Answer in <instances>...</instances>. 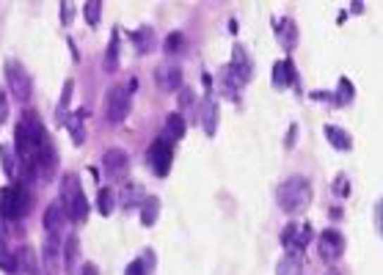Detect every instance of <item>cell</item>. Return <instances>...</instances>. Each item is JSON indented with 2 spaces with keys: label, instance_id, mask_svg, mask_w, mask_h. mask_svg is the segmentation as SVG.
Returning <instances> with one entry per match:
<instances>
[{
  "label": "cell",
  "instance_id": "7",
  "mask_svg": "<svg viewBox=\"0 0 383 275\" xmlns=\"http://www.w3.org/2000/svg\"><path fill=\"white\" fill-rule=\"evenodd\" d=\"M315 240V229H312V223H287L284 229H282V245L287 248V250H298V253H303L306 250V245Z\"/></svg>",
  "mask_w": 383,
  "mask_h": 275
},
{
  "label": "cell",
  "instance_id": "21",
  "mask_svg": "<svg viewBox=\"0 0 383 275\" xmlns=\"http://www.w3.org/2000/svg\"><path fill=\"white\" fill-rule=\"evenodd\" d=\"M218 86H221V94H224V96H232V99H234V96H237V89L243 86V80H240V77L232 72V66L226 63L224 69L218 72Z\"/></svg>",
  "mask_w": 383,
  "mask_h": 275
},
{
  "label": "cell",
  "instance_id": "11",
  "mask_svg": "<svg viewBox=\"0 0 383 275\" xmlns=\"http://www.w3.org/2000/svg\"><path fill=\"white\" fill-rule=\"evenodd\" d=\"M155 83H158L160 91L171 94V91H180L182 89V66L180 63H160L155 69Z\"/></svg>",
  "mask_w": 383,
  "mask_h": 275
},
{
  "label": "cell",
  "instance_id": "18",
  "mask_svg": "<svg viewBox=\"0 0 383 275\" xmlns=\"http://www.w3.org/2000/svg\"><path fill=\"white\" fill-rule=\"evenodd\" d=\"M279 44L292 53L295 47H298V25H295V20L292 17H284L282 23H279Z\"/></svg>",
  "mask_w": 383,
  "mask_h": 275
},
{
  "label": "cell",
  "instance_id": "12",
  "mask_svg": "<svg viewBox=\"0 0 383 275\" xmlns=\"http://www.w3.org/2000/svg\"><path fill=\"white\" fill-rule=\"evenodd\" d=\"M229 66H232V72H234V75L243 80V86L251 80V75H254V61H251L249 50H246L240 41L232 47V63H229Z\"/></svg>",
  "mask_w": 383,
  "mask_h": 275
},
{
  "label": "cell",
  "instance_id": "34",
  "mask_svg": "<svg viewBox=\"0 0 383 275\" xmlns=\"http://www.w3.org/2000/svg\"><path fill=\"white\" fill-rule=\"evenodd\" d=\"M0 270H6V273H17L20 267H17V256L14 253H8V250H0Z\"/></svg>",
  "mask_w": 383,
  "mask_h": 275
},
{
  "label": "cell",
  "instance_id": "36",
  "mask_svg": "<svg viewBox=\"0 0 383 275\" xmlns=\"http://www.w3.org/2000/svg\"><path fill=\"white\" fill-rule=\"evenodd\" d=\"M72 20H75V3H61V23L72 25Z\"/></svg>",
  "mask_w": 383,
  "mask_h": 275
},
{
  "label": "cell",
  "instance_id": "24",
  "mask_svg": "<svg viewBox=\"0 0 383 275\" xmlns=\"http://www.w3.org/2000/svg\"><path fill=\"white\" fill-rule=\"evenodd\" d=\"M160 217V198L158 196H146L144 201H141V223L146 226V229H152L155 223H158Z\"/></svg>",
  "mask_w": 383,
  "mask_h": 275
},
{
  "label": "cell",
  "instance_id": "37",
  "mask_svg": "<svg viewBox=\"0 0 383 275\" xmlns=\"http://www.w3.org/2000/svg\"><path fill=\"white\" fill-rule=\"evenodd\" d=\"M0 160H3V168H6V174H8V177H14V160L8 157L6 146H0Z\"/></svg>",
  "mask_w": 383,
  "mask_h": 275
},
{
  "label": "cell",
  "instance_id": "8",
  "mask_svg": "<svg viewBox=\"0 0 383 275\" xmlns=\"http://www.w3.org/2000/svg\"><path fill=\"white\" fill-rule=\"evenodd\" d=\"M318 248L325 262H337L345 253V234L339 229H325V231H320Z\"/></svg>",
  "mask_w": 383,
  "mask_h": 275
},
{
  "label": "cell",
  "instance_id": "40",
  "mask_svg": "<svg viewBox=\"0 0 383 275\" xmlns=\"http://www.w3.org/2000/svg\"><path fill=\"white\" fill-rule=\"evenodd\" d=\"M295 138H298V127L292 124V127H289V135L284 138V146H287V149H292V146H295Z\"/></svg>",
  "mask_w": 383,
  "mask_h": 275
},
{
  "label": "cell",
  "instance_id": "38",
  "mask_svg": "<svg viewBox=\"0 0 383 275\" xmlns=\"http://www.w3.org/2000/svg\"><path fill=\"white\" fill-rule=\"evenodd\" d=\"M8 119V96H6V91L0 89V124Z\"/></svg>",
  "mask_w": 383,
  "mask_h": 275
},
{
  "label": "cell",
  "instance_id": "9",
  "mask_svg": "<svg viewBox=\"0 0 383 275\" xmlns=\"http://www.w3.org/2000/svg\"><path fill=\"white\" fill-rule=\"evenodd\" d=\"M218 102H215V96L213 94H207V96H201L199 102H196V119L199 124L204 127V132L213 138L215 135V129H218Z\"/></svg>",
  "mask_w": 383,
  "mask_h": 275
},
{
  "label": "cell",
  "instance_id": "32",
  "mask_svg": "<svg viewBox=\"0 0 383 275\" xmlns=\"http://www.w3.org/2000/svg\"><path fill=\"white\" fill-rule=\"evenodd\" d=\"M185 47V36L180 31L168 33V39H165V56H174V53H180Z\"/></svg>",
  "mask_w": 383,
  "mask_h": 275
},
{
  "label": "cell",
  "instance_id": "1",
  "mask_svg": "<svg viewBox=\"0 0 383 275\" xmlns=\"http://www.w3.org/2000/svg\"><path fill=\"white\" fill-rule=\"evenodd\" d=\"M44 124L39 119V113H33V110H25L23 116H20V122L14 127V146H17V157L23 160V162H31L36 152H39V146L44 143Z\"/></svg>",
  "mask_w": 383,
  "mask_h": 275
},
{
  "label": "cell",
  "instance_id": "35",
  "mask_svg": "<svg viewBox=\"0 0 383 275\" xmlns=\"http://www.w3.org/2000/svg\"><path fill=\"white\" fill-rule=\"evenodd\" d=\"M196 105V94L191 89H180V110H191Z\"/></svg>",
  "mask_w": 383,
  "mask_h": 275
},
{
  "label": "cell",
  "instance_id": "2",
  "mask_svg": "<svg viewBox=\"0 0 383 275\" xmlns=\"http://www.w3.org/2000/svg\"><path fill=\"white\" fill-rule=\"evenodd\" d=\"M312 198H315V193H312V182L306 177H287L276 187V204L284 215H303L309 210Z\"/></svg>",
  "mask_w": 383,
  "mask_h": 275
},
{
  "label": "cell",
  "instance_id": "33",
  "mask_svg": "<svg viewBox=\"0 0 383 275\" xmlns=\"http://www.w3.org/2000/svg\"><path fill=\"white\" fill-rule=\"evenodd\" d=\"M72 91H75V80H66L64 91H61V102H58V119H64V110L72 102Z\"/></svg>",
  "mask_w": 383,
  "mask_h": 275
},
{
  "label": "cell",
  "instance_id": "4",
  "mask_svg": "<svg viewBox=\"0 0 383 275\" xmlns=\"http://www.w3.org/2000/svg\"><path fill=\"white\" fill-rule=\"evenodd\" d=\"M6 83H8V91L14 94L20 102H31L33 80L28 75V69L20 61H6Z\"/></svg>",
  "mask_w": 383,
  "mask_h": 275
},
{
  "label": "cell",
  "instance_id": "31",
  "mask_svg": "<svg viewBox=\"0 0 383 275\" xmlns=\"http://www.w3.org/2000/svg\"><path fill=\"white\" fill-rule=\"evenodd\" d=\"M83 17H86V23H89L92 28H96V25H99V17H102V3H99V0L86 3V6H83Z\"/></svg>",
  "mask_w": 383,
  "mask_h": 275
},
{
  "label": "cell",
  "instance_id": "10",
  "mask_svg": "<svg viewBox=\"0 0 383 275\" xmlns=\"http://www.w3.org/2000/svg\"><path fill=\"white\" fill-rule=\"evenodd\" d=\"M102 171L111 179H125L130 171V154L125 149H119V146L108 149V152L102 154Z\"/></svg>",
  "mask_w": 383,
  "mask_h": 275
},
{
  "label": "cell",
  "instance_id": "22",
  "mask_svg": "<svg viewBox=\"0 0 383 275\" xmlns=\"http://www.w3.org/2000/svg\"><path fill=\"white\" fill-rule=\"evenodd\" d=\"M130 39H132V44H135V50H138L141 56H149V53L155 50V31H152L149 25L138 28V31L132 33Z\"/></svg>",
  "mask_w": 383,
  "mask_h": 275
},
{
  "label": "cell",
  "instance_id": "30",
  "mask_svg": "<svg viewBox=\"0 0 383 275\" xmlns=\"http://www.w3.org/2000/svg\"><path fill=\"white\" fill-rule=\"evenodd\" d=\"M141 193H144V190H141V184H127V187H125V196H122V207H125V210H130L132 204L144 201L146 196H141Z\"/></svg>",
  "mask_w": 383,
  "mask_h": 275
},
{
  "label": "cell",
  "instance_id": "42",
  "mask_svg": "<svg viewBox=\"0 0 383 275\" xmlns=\"http://www.w3.org/2000/svg\"><path fill=\"white\" fill-rule=\"evenodd\" d=\"M337 193H339V196H348V179H345V177L337 179Z\"/></svg>",
  "mask_w": 383,
  "mask_h": 275
},
{
  "label": "cell",
  "instance_id": "17",
  "mask_svg": "<svg viewBox=\"0 0 383 275\" xmlns=\"http://www.w3.org/2000/svg\"><path fill=\"white\" fill-rule=\"evenodd\" d=\"M86 116H89V110L83 108V110H77L75 116H69L66 119V127H69V135H72V143L75 146H83L86 143Z\"/></svg>",
  "mask_w": 383,
  "mask_h": 275
},
{
  "label": "cell",
  "instance_id": "23",
  "mask_svg": "<svg viewBox=\"0 0 383 275\" xmlns=\"http://www.w3.org/2000/svg\"><path fill=\"white\" fill-rule=\"evenodd\" d=\"M155 259H158L155 250L146 248V250L141 253V259H135L127 270H125V275H152V270H155Z\"/></svg>",
  "mask_w": 383,
  "mask_h": 275
},
{
  "label": "cell",
  "instance_id": "43",
  "mask_svg": "<svg viewBox=\"0 0 383 275\" xmlns=\"http://www.w3.org/2000/svg\"><path fill=\"white\" fill-rule=\"evenodd\" d=\"M328 275H339V273H328Z\"/></svg>",
  "mask_w": 383,
  "mask_h": 275
},
{
  "label": "cell",
  "instance_id": "3",
  "mask_svg": "<svg viewBox=\"0 0 383 275\" xmlns=\"http://www.w3.org/2000/svg\"><path fill=\"white\" fill-rule=\"evenodd\" d=\"M33 207V196L28 187L11 184V187H0V217L3 220H14V217H25Z\"/></svg>",
  "mask_w": 383,
  "mask_h": 275
},
{
  "label": "cell",
  "instance_id": "39",
  "mask_svg": "<svg viewBox=\"0 0 383 275\" xmlns=\"http://www.w3.org/2000/svg\"><path fill=\"white\" fill-rule=\"evenodd\" d=\"M372 215H375V231L381 234L383 226H381V215H383V201H375V210H372Z\"/></svg>",
  "mask_w": 383,
  "mask_h": 275
},
{
  "label": "cell",
  "instance_id": "41",
  "mask_svg": "<svg viewBox=\"0 0 383 275\" xmlns=\"http://www.w3.org/2000/svg\"><path fill=\"white\" fill-rule=\"evenodd\" d=\"M80 275H99V267H96L94 262H86V264L80 267Z\"/></svg>",
  "mask_w": 383,
  "mask_h": 275
},
{
  "label": "cell",
  "instance_id": "5",
  "mask_svg": "<svg viewBox=\"0 0 383 275\" xmlns=\"http://www.w3.org/2000/svg\"><path fill=\"white\" fill-rule=\"evenodd\" d=\"M171 162H174V141L171 138H158L152 146H149V165H152V174L158 179H165L168 171H171Z\"/></svg>",
  "mask_w": 383,
  "mask_h": 275
},
{
  "label": "cell",
  "instance_id": "28",
  "mask_svg": "<svg viewBox=\"0 0 383 275\" xmlns=\"http://www.w3.org/2000/svg\"><path fill=\"white\" fill-rule=\"evenodd\" d=\"M165 127H168V135H174L177 141H180V138H185V132H188V127H185V116H182V113H168Z\"/></svg>",
  "mask_w": 383,
  "mask_h": 275
},
{
  "label": "cell",
  "instance_id": "25",
  "mask_svg": "<svg viewBox=\"0 0 383 275\" xmlns=\"http://www.w3.org/2000/svg\"><path fill=\"white\" fill-rule=\"evenodd\" d=\"M119 47H122V41H119V31H113L111 44H108V50H105V72H111V75L119 69Z\"/></svg>",
  "mask_w": 383,
  "mask_h": 275
},
{
  "label": "cell",
  "instance_id": "13",
  "mask_svg": "<svg viewBox=\"0 0 383 275\" xmlns=\"http://www.w3.org/2000/svg\"><path fill=\"white\" fill-rule=\"evenodd\" d=\"M64 223H66V215H64V207L56 201V204H50L47 210H44V217H42V226H44V231L47 234H56V237H61V231H64Z\"/></svg>",
  "mask_w": 383,
  "mask_h": 275
},
{
  "label": "cell",
  "instance_id": "15",
  "mask_svg": "<svg viewBox=\"0 0 383 275\" xmlns=\"http://www.w3.org/2000/svg\"><path fill=\"white\" fill-rule=\"evenodd\" d=\"M325 138L331 141V146L334 149H339V152H351L353 149V135L348 129H342V127H337V124H325Z\"/></svg>",
  "mask_w": 383,
  "mask_h": 275
},
{
  "label": "cell",
  "instance_id": "14",
  "mask_svg": "<svg viewBox=\"0 0 383 275\" xmlns=\"http://www.w3.org/2000/svg\"><path fill=\"white\" fill-rule=\"evenodd\" d=\"M61 259H64L66 275L77 273V262H80V240H77V234H66L64 248H61Z\"/></svg>",
  "mask_w": 383,
  "mask_h": 275
},
{
  "label": "cell",
  "instance_id": "29",
  "mask_svg": "<svg viewBox=\"0 0 383 275\" xmlns=\"http://www.w3.org/2000/svg\"><path fill=\"white\" fill-rule=\"evenodd\" d=\"M353 96H356V91H353V83L348 80V77H342L339 80V91H337V96H331L334 102H337V108H345V105H351Z\"/></svg>",
  "mask_w": 383,
  "mask_h": 275
},
{
  "label": "cell",
  "instance_id": "26",
  "mask_svg": "<svg viewBox=\"0 0 383 275\" xmlns=\"http://www.w3.org/2000/svg\"><path fill=\"white\" fill-rule=\"evenodd\" d=\"M14 256H17V267H23L25 273L36 275V270H39V262H36V253H33L31 245H23V248H20Z\"/></svg>",
  "mask_w": 383,
  "mask_h": 275
},
{
  "label": "cell",
  "instance_id": "16",
  "mask_svg": "<svg viewBox=\"0 0 383 275\" xmlns=\"http://www.w3.org/2000/svg\"><path fill=\"white\" fill-rule=\"evenodd\" d=\"M295 83H298V77H295L292 61H279L273 66V86H276L279 91H284L287 86H295Z\"/></svg>",
  "mask_w": 383,
  "mask_h": 275
},
{
  "label": "cell",
  "instance_id": "20",
  "mask_svg": "<svg viewBox=\"0 0 383 275\" xmlns=\"http://www.w3.org/2000/svg\"><path fill=\"white\" fill-rule=\"evenodd\" d=\"M80 193H83V187H80V177H77V174H72V171L64 174V177H61V201H58V204L66 207V204H69L72 198H77Z\"/></svg>",
  "mask_w": 383,
  "mask_h": 275
},
{
  "label": "cell",
  "instance_id": "27",
  "mask_svg": "<svg viewBox=\"0 0 383 275\" xmlns=\"http://www.w3.org/2000/svg\"><path fill=\"white\" fill-rule=\"evenodd\" d=\"M96 210H99V215H105V217L113 215V210H116V193H113L111 187H102V190H99V196H96Z\"/></svg>",
  "mask_w": 383,
  "mask_h": 275
},
{
  "label": "cell",
  "instance_id": "6",
  "mask_svg": "<svg viewBox=\"0 0 383 275\" xmlns=\"http://www.w3.org/2000/svg\"><path fill=\"white\" fill-rule=\"evenodd\" d=\"M132 110V99H130V91L125 86H113L108 91V99H105V116L111 124H122L130 116Z\"/></svg>",
  "mask_w": 383,
  "mask_h": 275
},
{
  "label": "cell",
  "instance_id": "19",
  "mask_svg": "<svg viewBox=\"0 0 383 275\" xmlns=\"http://www.w3.org/2000/svg\"><path fill=\"white\" fill-rule=\"evenodd\" d=\"M276 275H303V253L287 250V256L276 264Z\"/></svg>",
  "mask_w": 383,
  "mask_h": 275
}]
</instances>
